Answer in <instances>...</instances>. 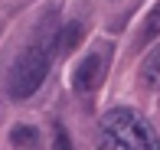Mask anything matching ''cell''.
<instances>
[{
    "label": "cell",
    "instance_id": "cell-1",
    "mask_svg": "<svg viewBox=\"0 0 160 150\" xmlns=\"http://www.w3.org/2000/svg\"><path fill=\"white\" fill-rule=\"evenodd\" d=\"M101 150H160L154 127L131 108H111L98 124Z\"/></svg>",
    "mask_w": 160,
    "mask_h": 150
},
{
    "label": "cell",
    "instance_id": "cell-5",
    "mask_svg": "<svg viewBox=\"0 0 160 150\" xmlns=\"http://www.w3.org/2000/svg\"><path fill=\"white\" fill-rule=\"evenodd\" d=\"M141 82L144 88H160V46L147 52V59L141 62Z\"/></svg>",
    "mask_w": 160,
    "mask_h": 150
},
{
    "label": "cell",
    "instance_id": "cell-3",
    "mask_svg": "<svg viewBox=\"0 0 160 150\" xmlns=\"http://www.w3.org/2000/svg\"><path fill=\"white\" fill-rule=\"evenodd\" d=\"M108 62H111V42H101V46H95L75 65L72 88H75L78 95H92L95 88H101V82H105V75H108Z\"/></svg>",
    "mask_w": 160,
    "mask_h": 150
},
{
    "label": "cell",
    "instance_id": "cell-7",
    "mask_svg": "<svg viewBox=\"0 0 160 150\" xmlns=\"http://www.w3.org/2000/svg\"><path fill=\"white\" fill-rule=\"evenodd\" d=\"M78 39H82V23H69L62 30V49H72Z\"/></svg>",
    "mask_w": 160,
    "mask_h": 150
},
{
    "label": "cell",
    "instance_id": "cell-6",
    "mask_svg": "<svg viewBox=\"0 0 160 150\" xmlns=\"http://www.w3.org/2000/svg\"><path fill=\"white\" fill-rule=\"evenodd\" d=\"M154 36H160V3L147 13V20H144V26H141V36H137V42L144 46V42H150Z\"/></svg>",
    "mask_w": 160,
    "mask_h": 150
},
{
    "label": "cell",
    "instance_id": "cell-4",
    "mask_svg": "<svg viewBox=\"0 0 160 150\" xmlns=\"http://www.w3.org/2000/svg\"><path fill=\"white\" fill-rule=\"evenodd\" d=\"M10 144H13V150H39V134L30 124H17L10 131Z\"/></svg>",
    "mask_w": 160,
    "mask_h": 150
},
{
    "label": "cell",
    "instance_id": "cell-8",
    "mask_svg": "<svg viewBox=\"0 0 160 150\" xmlns=\"http://www.w3.org/2000/svg\"><path fill=\"white\" fill-rule=\"evenodd\" d=\"M52 150H72V140H69V134H65V127H62V124L56 127V140H52Z\"/></svg>",
    "mask_w": 160,
    "mask_h": 150
},
{
    "label": "cell",
    "instance_id": "cell-2",
    "mask_svg": "<svg viewBox=\"0 0 160 150\" xmlns=\"http://www.w3.org/2000/svg\"><path fill=\"white\" fill-rule=\"evenodd\" d=\"M49 62H52V49L42 36H36L23 52L17 56V62L10 65V75H7V95L13 101H26L36 91L42 88L49 75Z\"/></svg>",
    "mask_w": 160,
    "mask_h": 150
}]
</instances>
